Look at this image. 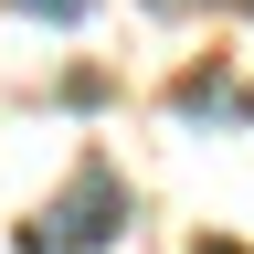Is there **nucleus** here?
<instances>
[{
  "instance_id": "1",
  "label": "nucleus",
  "mask_w": 254,
  "mask_h": 254,
  "mask_svg": "<svg viewBox=\"0 0 254 254\" xmlns=\"http://www.w3.org/2000/svg\"><path fill=\"white\" fill-rule=\"evenodd\" d=\"M117 233H127V180L106 170V159H85V170L21 222V254H106Z\"/></svg>"
},
{
  "instance_id": "2",
  "label": "nucleus",
  "mask_w": 254,
  "mask_h": 254,
  "mask_svg": "<svg viewBox=\"0 0 254 254\" xmlns=\"http://www.w3.org/2000/svg\"><path fill=\"white\" fill-rule=\"evenodd\" d=\"M170 106H180V117H254V95H244V85H222V74H190Z\"/></svg>"
},
{
  "instance_id": "3",
  "label": "nucleus",
  "mask_w": 254,
  "mask_h": 254,
  "mask_svg": "<svg viewBox=\"0 0 254 254\" xmlns=\"http://www.w3.org/2000/svg\"><path fill=\"white\" fill-rule=\"evenodd\" d=\"M11 11H32V21H53V32H74V21L95 11V0H11Z\"/></svg>"
},
{
  "instance_id": "4",
  "label": "nucleus",
  "mask_w": 254,
  "mask_h": 254,
  "mask_svg": "<svg viewBox=\"0 0 254 254\" xmlns=\"http://www.w3.org/2000/svg\"><path fill=\"white\" fill-rule=\"evenodd\" d=\"M201 254H233V244H201Z\"/></svg>"
}]
</instances>
